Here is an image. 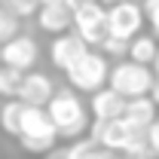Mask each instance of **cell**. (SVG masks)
Wrapping results in <instances>:
<instances>
[{
  "mask_svg": "<svg viewBox=\"0 0 159 159\" xmlns=\"http://www.w3.org/2000/svg\"><path fill=\"white\" fill-rule=\"evenodd\" d=\"M46 113L55 122L58 138H80V135L89 129V110H86V104L80 101V95L70 92V89H55V95L49 101Z\"/></svg>",
  "mask_w": 159,
  "mask_h": 159,
  "instance_id": "6da1fadb",
  "label": "cell"
},
{
  "mask_svg": "<svg viewBox=\"0 0 159 159\" xmlns=\"http://www.w3.org/2000/svg\"><path fill=\"white\" fill-rule=\"evenodd\" d=\"M153 83H156V74H153V67H144V64H135V61H119L116 67H110V80H107V86L122 95L125 101L132 98H147L150 92H153Z\"/></svg>",
  "mask_w": 159,
  "mask_h": 159,
  "instance_id": "7a4b0ae2",
  "label": "cell"
},
{
  "mask_svg": "<svg viewBox=\"0 0 159 159\" xmlns=\"http://www.w3.org/2000/svg\"><path fill=\"white\" fill-rule=\"evenodd\" d=\"M58 141V129L49 119L46 107H25L21 116V132H19V144L31 153H49Z\"/></svg>",
  "mask_w": 159,
  "mask_h": 159,
  "instance_id": "3957f363",
  "label": "cell"
},
{
  "mask_svg": "<svg viewBox=\"0 0 159 159\" xmlns=\"http://www.w3.org/2000/svg\"><path fill=\"white\" fill-rule=\"evenodd\" d=\"M107 80H110V67H107V58L98 55V52H92L89 49V55H83V58L67 70V83L77 89V92H101V89H107Z\"/></svg>",
  "mask_w": 159,
  "mask_h": 159,
  "instance_id": "277c9868",
  "label": "cell"
},
{
  "mask_svg": "<svg viewBox=\"0 0 159 159\" xmlns=\"http://www.w3.org/2000/svg\"><path fill=\"white\" fill-rule=\"evenodd\" d=\"M141 135H147V132H138V129H132L125 119H116V122H95L92 119V141L104 147V150H110V153H125Z\"/></svg>",
  "mask_w": 159,
  "mask_h": 159,
  "instance_id": "5b68a950",
  "label": "cell"
},
{
  "mask_svg": "<svg viewBox=\"0 0 159 159\" xmlns=\"http://www.w3.org/2000/svg\"><path fill=\"white\" fill-rule=\"evenodd\" d=\"M141 25H144V9L132 0H122V3L107 9V37L132 43L141 34Z\"/></svg>",
  "mask_w": 159,
  "mask_h": 159,
  "instance_id": "8992f818",
  "label": "cell"
},
{
  "mask_svg": "<svg viewBox=\"0 0 159 159\" xmlns=\"http://www.w3.org/2000/svg\"><path fill=\"white\" fill-rule=\"evenodd\" d=\"M74 34L86 40V46H101L107 40V9L95 0L74 9Z\"/></svg>",
  "mask_w": 159,
  "mask_h": 159,
  "instance_id": "52a82bcc",
  "label": "cell"
},
{
  "mask_svg": "<svg viewBox=\"0 0 159 159\" xmlns=\"http://www.w3.org/2000/svg\"><path fill=\"white\" fill-rule=\"evenodd\" d=\"M40 58V49H37V40L34 37H25L19 34L16 40H9L6 46H0V64L6 67H16V70H31Z\"/></svg>",
  "mask_w": 159,
  "mask_h": 159,
  "instance_id": "ba28073f",
  "label": "cell"
},
{
  "mask_svg": "<svg viewBox=\"0 0 159 159\" xmlns=\"http://www.w3.org/2000/svg\"><path fill=\"white\" fill-rule=\"evenodd\" d=\"M83 55H89V46H86V40L80 37V34H74V31L55 37L52 46H49V58H52V64H55L58 70H64V74H67Z\"/></svg>",
  "mask_w": 159,
  "mask_h": 159,
  "instance_id": "9c48e42d",
  "label": "cell"
},
{
  "mask_svg": "<svg viewBox=\"0 0 159 159\" xmlns=\"http://www.w3.org/2000/svg\"><path fill=\"white\" fill-rule=\"evenodd\" d=\"M37 25H40V31L61 37V34H67L74 28V9L64 0L61 3H46V6H40V12H37Z\"/></svg>",
  "mask_w": 159,
  "mask_h": 159,
  "instance_id": "30bf717a",
  "label": "cell"
},
{
  "mask_svg": "<svg viewBox=\"0 0 159 159\" xmlns=\"http://www.w3.org/2000/svg\"><path fill=\"white\" fill-rule=\"evenodd\" d=\"M52 95H55V86L46 74H25V83L19 92V101L25 107H49Z\"/></svg>",
  "mask_w": 159,
  "mask_h": 159,
  "instance_id": "8fae6325",
  "label": "cell"
},
{
  "mask_svg": "<svg viewBox=\"0 0 159 159\" xmlns=\"http://www.w3.org/2000/svg\"><path fill=\"white\" fill-rule=\"evenodd\" d=\"M125 113V98L116 95L110 86L92 95V119L95 122H116Z\"/></svg>",
  "mask_w": 159,
  "mask_h": 159,
  "instance_id": "7c38bea8",
  "label": "cell"
},
{
  "mask_svg": "<svg viewBox=\"0 0 159 159\" xmlns=\"http://www.w3.org/2000/svg\"><path fill=\"white\" fill-rule=\"evenodd\" d=\"M122 119H125L132 129L147 132V129L159 119V107L153 104L150 95H147V98H132V101H125V113H122Z\"/></svg>",
  "mask_w": 159,
  "mask_h": 159,
  "instance_id": "4fadbf2b",
  "label": "cell"
},
{
  "mask_svg": "<svg viewBox=\"0 0 159 159\" xmlns=\"http://www.w3.org/2000/svg\"><path fill=\"white\" fill-rule=\"evenodd\" d=\"M156 52H159V40L150 37V34H138V37L129 43V61L144 64V67H153Z\"/></svg>",
  "mask_w": 159,
  "mask_h": 159,
  "instance_id": "5bb4252c",
  "label": "cell"
},
{
  "mask_svg": "<svg viewBox=\"0 0 159 159\" xmlns=\"http://www.w3.org/2000/svg\"><path fill=\"white\" fill-rule=\"evenodd\" d=\"M21 116H25V104H21L19 98H16V101H6V104L0 107V125H3V132L12 135V138H19Z\"/></svg>",
  "mask_w": 159,
  "mask_h": 159,
  "instance_id": "9a60e30c",
  "label": "cell"
},
{
  "mask_svg": "<svg viewBox=\"0 0 159 159\" xmlns=\"http://www.w3.org/2000/svg\"><path fill=\"white\" fill-rule=\"evenodd\" d=\"M21 83H25V74H21V70L0 64V95H3V98L16 101L19 92H21Z\"/></svg>",
  "mask_w": 159,
  "mask_h": 159,
  "instance_id": "2e32d148",
  "label": "cell"
},
{
  "mask_svg": "<svg viewBox=\"0 0 159 159\" xmlns=\"http://www.w3.org/2000/svg\"><path fill=\"white\" fill-rule=\"evenodd\" d=\"M19 37V19L6 9V6H0V46H6L9 40Z\"/></svg>",
  "mask_w": 159,
  "mask_h": 159,
  "instance_id": "e0dca14e",
  "label": "cell"
},
{
  "mask_svg": "<svg viewBox=\"0 0 159 159\" xmlns=\"http://www.w3.org/2000/svg\"><path fill=\"white\" fill-rule=\"evenodd\" d=\"M3 6L16 16V19H31L40 12V0H3Z\"/></svg>",
  "mask_w": 159,
  "mask_h": 159,
  "instance_id": "ac0fdd59",
  "label": "cell"
},
{
  "mask_svg": "<svg viewBox=\"0 0 159 159\" xmlns=\"http://www.w3.org/2000/svg\"><path fill=\"white\" fill-rule=\"evenodd\" d=\"M101 49L107 52V55H116V58H129V40H116V37H107L101 43Z\"/></svg>",
  "mask_w": 159,
  "mask_h": 159,
  "instance_id": "d6986e66",
  "label": "cell"
},
{
  "mask_svg": "<svg viewBox=\"0 0 159 159\" xmlns=\"http://www.w3.org/2000/svg\"><path fill=\"white\" fill-rule=\"evenodd\" d=\"M141 9H144V19L153 25V31H156V37H159V0H144Z\"/></svg>",
  "mask_w": 159,
  "mask_h": 159,
  "instance_id": "ffe728a7",
  "label": "cell"
},
{
  "mask_svg": "<svg viewBox=\"0 0 159 159\" xmlns=\"http://www.w3.org/2000/svg\"><path fill=\"white\" fill-rule=\"evenodd\" d=\"M147 141H150V150H153V156L159 153V119L147 129Z\"/></svg>",
  "mask_w": 159,
  "mask_h": 159,
  "instance_id": "44dd1931",
  "label": "cell"
},
{
  "mask_svg": "<svg viewBox=\"0 0 159 159\" xmlns=\"http://www.w3.org/2000/svg\"><path fill=\"white\" fill-rule=\"evenodd\" d=\"M150 98H153V104L159 107V77H156V83H153V92H150Z\"/></svg>",
  "mask_w": 159,
  "mask_h": 159,
  "instance_id": "7402d4cb",
  "label": "cell"
},
{
  "mask_svg": "<svg viewBox=\"0 0 159 159\" xmlns=\"http://www.w3.org/2000/svg\"><path fill=\"white\" fill-rule=\"evenodd\" d=\"M70 9H80V6H86V3H92V0H64Z\"/></svg>",
  "mask_w": 159,
  "mask_h": 159,
  "instance_id": "603a6c76",
  "label": "cell"
},
{
  "mask_svg": "<svg viewBox=\"0 0 159 159\" xmlns=\"http://www.w3.org/2000/svg\"><path fill=\"white\" fill-rule=\"evenodd\" d=\"M95 3H101L104 9H110V6H116V3H122V0H95Z\"/></svg>",
  "mask_w": 159,
  "mask_h": 159,
  "instance_id": "cb8c5ba5",
  "label": "cell"
},
{
  "mask_svg": "<svg viewBox=\"0 0 159 159\" xmlns=\"http://www.w3.org/2000/svg\"><path fill=\"white\" fill-rule=\"evenodd\" d=\"M153 74L159 77V52H156V61H153Z\"/></svg>",
  "mask_w": 159,
  "mask_h": 159,
  "instance_id": "d4e9b609",
  "label": "cell"
},
{
  "mask_svg": "<svg viewBox=\"0 0 159 159\" xmlns=\"http://www.w3.org/2000/svg\"><path fill=\"white\" fill-rule=\"evenodd\" d=\"M46 3H61V0H40V6H46Z\"/></svg>",
  "mask_w": 159,
  "mask_h": 159,
  "instance_id": "484cf974",
  "label": "cell"
},
{
  "mask_svg": "<svg viewBox=\"0 0 159 159\" xmlns=\"http://www.w3.org/2000/svg\"><path fill=\"white\" fill-rule=\"evenodd\" d=\"M110 159H125V156H119V153H113V156H110Z\"/></svg>",
  "mask_w": 159,
  "mask_h": 159,
  "instance_id": "4316f807",
  "label": "cell"
},
{
  "mask_svg": "<svg viewBox=\"0 0 159 159\" xmlns=\"http://www.w3.org/2000/svg\"><path fill=\"white\" fill-rule=\"evenodd\" d=\"M0 6H3V0H0Z\"/></svg>",
  "mask_w": 159,
  "mask_h": 159,
  "instance_id": "83f0119b",
  "label": "cell"
}]
</instances>
